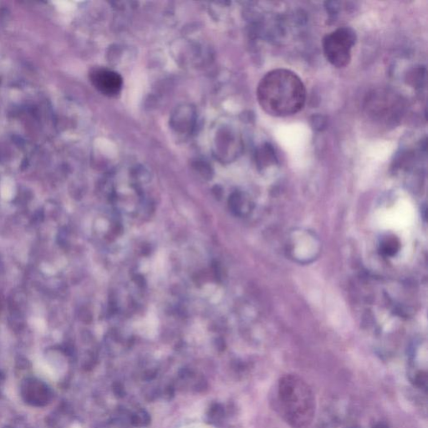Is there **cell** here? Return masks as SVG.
Wrapping results in <instances>:
<instances>
[{"instance_id": "cell-1", "label": "cell", "mask_w": 428, "mask_h": 428, "mask_svg": "<svg viewBox=\"0 0 428 428\" xmlns=\"http://www.w3.org/2000/svg\"><path fill=\"white\" fill-rule=\"evenodd\" d=\"M257 98L268 115L290 116L303 109L306 101L305 86L293 71L276 69L262 78L257 89Z\"/></svg>"}, {"instance_id": "cell-2", "label": "cell", "mask_w": 428, "mask_h": 428, "mask_svg": "<svg viewBox=\"0 0 428 428\" xmlns=\"http://www.w3.org/2000/svg\"><path fill=\"white\" fill-rule=\"evenodd\" d=\"M276 407L291 428H309L315 416V398L311 386L297 375H285L276 389Z\"/></svg>"}, {"instance_id": "cell-3", "label": "cell", "mask_w": 428, "mask_h": 428, "mask_svg": "<svg viewBox=\"0 0 428 428\" xmlns=\"http://www.w3.org/2000/svg\"><path fill=\"white\" fill-rule=\"evenodd\" d=\"M405 111L403 98L390 89H378L371 92L364 103V111L370 120L385 127L395 126Z\"/></svg>"}, {"instance_id": "cell-4", "label": "cell", "mask_w": 428, "mask_h": 428, "mask_svg": "<svg viewBox=\"0 0 428 428\" xmlns=\"http://www.w3.org/2000/svg\"><path fill=\"white\" fill-rule=\"evenodd\" d=\"M322 244L319 236L307 228H297L290 231L285 243L287 256L299 264H309L320 256Z\"/></svg>"}, {"instance_id": "cell-5", "label": "cell", "mask_w": 428, "mask_h": 428, "mask_svg": "<svg viewBox=\"0 0 428 428\" xmlns=\"http://www.w3.org/2000/svg\"><path fill=\"white\" fill-rule=\"evenodd\" d=\"M356 42L355 30L349 27L337 28L325 36L323 50L325 58L337 68H344L351 60V50Z\"/></svg>"}, {"instance_id": "cell-6", "label": "cell", "mask_w": 428, "mask_h": 428, "mask_svg": "<svg viewBox=\"0 0 428 428\" xmlns=\"http://www.w3.org/2000/svg\"><path fill=\"white\" fill-rule=\"evenodd\" d=\"M90 80L95 87L106 97H116L123 88V77L108 69H96L90 73Z\"/></svg>"}, {"instance_id": "cell-7", "label": "cell", "mask_w": 428, "mask_h": 428, "mask_svg": "<svg viewBox=\"0 0 428 428\" xmlns=\"http://www.w3.org/2000/svg\"><path fill=\"white\" fill-rule=\"evenodd\" d=\"M256 162L258 167L261 170L276 166L278 158L273 146L268 143L260 146L257 151Z\"/></svg>"}, {"instance_id": "cell-8", "label": "cell", "mask_w": 428, "mask_h": 428, "mask_svg": "<svg viewBox=\"0 0 428 428\" xmlns=\"http://www.w3.org/2000/svg\"><path fill=\"white\" fill-rule=\"evenodd\" d=\"M229 206L232 212L238 216H244L252 211L253 204L242 193H233L229 199Z\"/></svg>"}, {"instance_id": "cell-9", "label": "cell", "mask_w": 428, "mask_h": 428, "mask_svg": "<svg viewBox=\"0 0 428 428\" xmlns=\"http://www.w3.org/2000/svg\"><path fill=\"white\" fill-rule=\"evenodd\" d=\"M400 249V242L394 236H387L381 241L380 250L385 256H394Z\"/></svg>"}, {"instance_id": "cell-10", "label": "cell", "mask_w": 428, "mask_h": 428, "mask_svg": "<svg viewBox=\"0 0 428 428\" xmlns=\"http://www.w3.org/2000/svg\"><path fill=\"white\" fill-rule=\"evenodd\" d=\"M407 80L413 87L421 88L426 80V69L422 67L412 69L407 75Z\"/></svg>"}, {"instance_id": "cell-11", "label": "cell", "mask_w": 428, "mask_h": 428, "mask_svg": "<svg viewBox=\"0 0 428 428\" xmlns=\"http://www.w3.org/2000/svg\"><path fill=\"white\" fill-rule=\"evenodd\" d=\"M311 126L315 131H323L327 126V119L324 115H315L312 116L311 120Z\"/></svg>"}, {"instance_id": "cell-12", "label": "cell", "mask_w": 428, "mask_h": 428, "mask_svg": "<svg viewBox=\"0 0 428 428\" xmlns=\"http://www.w3.org/2000/svg\"><path fill=\"white\" fill-rule=\"evenodd\" d=\"M374 428H387V426L386 425H384V424H378L377 426H375Z\"/></svg>"}]
</instances>
